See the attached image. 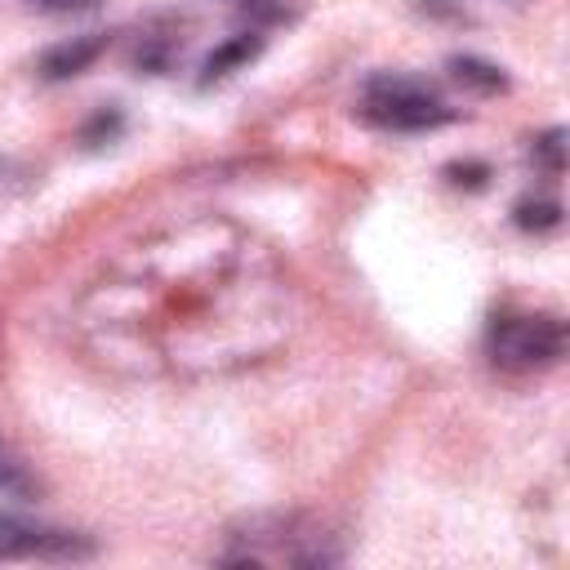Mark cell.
Returning <instances> with one entry per match:
<instances>
[{"instance_id": "11", "label": "cell", "mask_w": 570, "mask_h": 570, "mask_svg": "<svg viewBox=\"0 0 570 570\" xmlns=\"http://www.w3.org/2000/svg\"><path fill=\"white\" fill-rule=\"evenodd\" d=\"M419 4H423V9H432V13H445V18H459V22L468 18V13H463L459 4H450V0H419Z\"/></svg>"}, {"instance_id": "3", "label": "cell", "mask_w": 570, "mask_h": 570, "mask_svg": "<svg viewBox=\"0 0 570 570\" xmlns=\"http://www.w3.org/2000/svg\"><path fill=\"white\" fill-rule=\"evenodd\" d=\"M566 330L557 316H499L485 334V352L503 370H543L561 356Z\"/></svg>"}, {"instance_id": "10", "label": "cell", "mask_w": 570, "mask_h": 570, "mask_svg": "<svg viewBox=\"0 0 570 570\" xmlns=\"http://www.w3.org/2000/svg\"><path fill=\"white\" fill-rule=\"evenodd\" d=\"M445 174H450L459 187H463V183H468V187H481V183L490 178V169H485V165H476V160H468V165H450Z\"/></svg>"}, {"instance_id": "12", "label": "cell", "mask_w": 570, "mask_h": 570, "mask_svg": "<svg viewBox=\"0 0 570 570\" xmlns=\"http://www.w3.org/2000/svg\"><path fill=\"white\" fill-rule=\"evenodd\" d=\"M36 4H45V9H89L98 0H36Z\"/></svg>"}, {"instance_id": "2", "label": "cell", "mask_w": 570, "mask_h": 570, "mask_svg": "<svg viewBox=\"0 0 570 570\" xmlns=\"http://www.w3.org/2000/svg\"><path fill=\"white\" fill-rule=\"evenodd\" d=\"M361 111L383 129H436V125L454 120V107H445L428 80L396 76V71L365 80Z\"/></svg>"}, {"instance_id": "1", "label": "cell", "mask_w": 570, "mask_h": 570, "mask_svg": "<svg viewBox=\"0 0 570 570\" xmlns=\"http://www.w3.org/2000/svg\"><path fill=\"white\" fill-rule=\"evenodd\" d=\"M98 285L147 298L142 312L85 316L98 352L138 370H227L285 338V276L227 223L138 240Z\"/></svg>"}, {"instance_id": "4", "label": "cell", "mask_w": 570, "mask_h": 570, "mask_svg": "<svg viewBox=\"0 0 570 570\" xmlns=\"http://www.w3.org/2000/svg\"><path fill=\"white\" fill-rule=\"evenodd\" d=\"M9 557L80 561V557H94V543L71 530H49V525H31L18 517H0V561H9Z\"/></svg>"}, {"instance_id": "5", "label": "cell", "mask_w": 570, "mask_h": 570, "mask_svg": "<svg viewBox=\"0 0 570 570\" xmlns=\"http://www.w3.org/2000/svg\"><path fill=\"white\" fill-rule=\"evenodd\" d=\"M107 49V36L102 31H85V36H71L62 45H53L45 58H40V76L45 80H67V76H80L98 53Z\"/></svg>"}, {"instance_id": "7", "label": "cell", "mask_w": 570, "mask_h": 570, "mask_svg": "<svg viewBox=\"0 0 570 570\" xmlns=\"http://www.w3.org/2000/svg\"><path fill=\"white\" fill-rule=\"evenodd\" d=\"M450 71H454L463 85L481 89V94H494V89H503V85H508V76H503L494 62L472 58V53H454V58H450Z\"/></svg>"}, {"instance_id": "9", "label": "cell", "mask_w": 570, "mask_h": 570, "mask_svg": "<svg viewBox=\"0 0 570 570\" xmlns=\"http://www.w3.org/2000/svg\"><path fill=\"white\" fill-rule=\"evenodd\" d=\"M534 160H539L548 174H561V165H566V134H561V129H548V134L534 142Z\"/></svg>"}, {"instance_id": "8", "label": "cell", "mask_w": 570, "mask_h": 570, "mask_svg": "<svg viewBox=\"0 0 570 570\" xmlns=\"http://www.w3.org/2000/svg\"><path fill=\"white\" fill-rule=\"evenodd\" d=\"M512 218H517V227H525V232H552V227L561 223V205H557L552 196H530V200H521V205L512 209Z\"/></svg>"}, {"instance_id": "6", "label": "cell", "mask_w": 570, "mask_h": 570, "mask_svg": "<svg viewBox=\"0 0 570 570\" xmlns=\"http://www.w3.org/2000/svg\"><path fill=\"white\" fill-rule=\"evenodd\" d=\"M263 49V36H254V31H240V36H232V40H223L205 62H200V85H209V80H223L227 71H236V67H245L254 53Z\"/></svg>"}]
</instances>
